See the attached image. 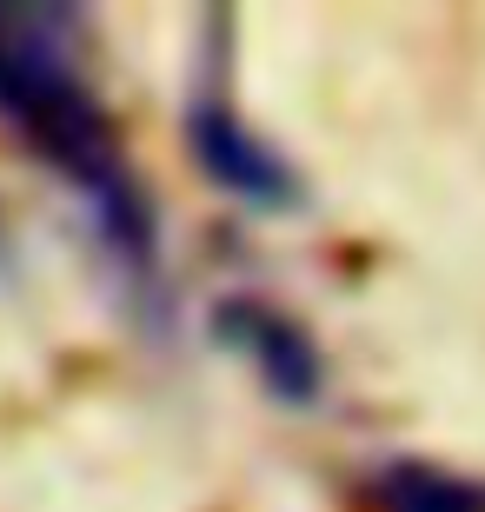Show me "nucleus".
Listing matches in <instances>:
<instances>
[{"label":"nucleus","mask_w":485,"mask_h":512,"mask_svg":"<svg viewBox=\"0 0 485 512\" xmlns=\"http://www.w3.org/2000/svg\"><path fill=\"white\" fill-rule=\"evenodd\" d=\"M74 7H0V120L80 200L127 286L160 280V227L107 107L74 67Z\"/></svg>","instance_id":"obj_1"},{"label":"nucleus","mask_w":485,"mask_h":512,"mask_svg":"<svg viewBox=\"0 0 485 512\" xmlns=\"http://www.w3.org/2000/svg\"><path fill=\"white\" fill-rule=\"evenodd\" d=\"M187 147H193V160H200L206 180L226 187L233 200H246V207L280 213V207L299 200L293 167L240 120V107L226 100L220 74H200V87H193V100H187Z\"/></svg>","instance_id":"obj_2"},{"label":"nucleus","mask_w":485,"mask_h":512,"mask_svg":"<svg viewBox=\"0 0 485 512\" xmlns=\"http://www.w3.org/2000/svg\"><path fill=\"white\" fill-rule=\"evenodd\" d=\"M213 326H220L226 346H240L246 360H253V373L266 380L273 399H293V406H313L319 399V353L286 313H273L266 300H226L213 313Z\"/></svg>","instance_id":"obj_3"},{"label":"nucleus","mask_w":485,"mask_h":512,"mask_svg":"<svg viewBox=\"0 0 485 512\" xmlns=\"http://www.w3.org/2000/svg\"><path fill=\"white\" fill-rule=\"evenodd\" d=\"M379 499H386V512H485V493L472 479L446 473V466H426V459L386 466Z\"/></svg>","instance_id":"obj_4"}]
</instances>
